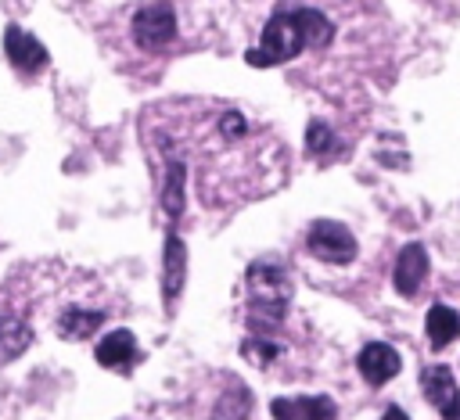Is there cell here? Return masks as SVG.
Segmentation results:
<instances>
[{
    "label": "cell",
    "mask_w": 460,
    "mask_h": 420,
    "mask_svg": "<svg viewBox=\"0 0 460 420\" xmlns=\"http://www.w3.org/2000/svg\"><path fill=\"white\" fill-rule=\"evenodd\" d=\"M291 305V276L273 262H255L248 269V327L255 334H273Z\"/></svg>",
    "instance_id": "cell-2"
},
{
    "label": "cell",
    "mask_w": 460,
    "mask_h": 420,
    "mask_svg": "<svg viewBox=\"0 0 460 420\" xmlns=\"http://www.w3.org/2000/svg\"><path fill=\"white\" fill-rule=\"evenodd\" d=\"M93 359L104 366V370H119V373H126V370H133L137 366V359H140V348H137V337L129 334V330H111V334H104L101 341H97V348H93Z\"/></svg>",
    "instance_id": "cell-7"
},
{
    "label": "cell",
    "mask_w": 460,
    "mask_h": 420,
    "mask_svg": "<svg viewBox=\"0 0 460 420\" xmlns=\"http://www.w3.org/2000/svg\"><path fill=\"white\" fill-rule=\"evenodd\" d=\"M133 39L144 50H165L176 39V11L172 4L158 0L133 14Z\"/></svg>",
    "instance_id": "cell-4"
},
{
    "label": "cell",
    "mask_w": 460,
    "mask_h": 420,
    "mask_svg": "<svg viewBox=\"0 0 460 420\" xmlns=\"http://www.w3.org/2000/svg\"><path fill=\"white\" fill-rule=\"evenodd\" d=\"M424 276H428V251H424V244L410 241V244L399 251V258H395V291H399L402 298H410V294L420 291Z\"/></svg>",
    "instance_id": "cell-11"
},
{
    "label": "cell",
    "mask_w": 460,
    "mask_h": 420,
    "mask_svg": "<svg viewBox=\"0 0 460 420\" xmlns=\"http://www.w3.org/2000/svg\"><path fill=\"white\" fill-rule=\"evenodd\" d=\"M183 276H187V248L169 230V237H165V262H162V298H165L169 312H172V305H176V298L183 291Z\"/></svg>",
    "instance_id": "cell-10"
},
{
    "label": "cell",
    "mask_w": 460,
    "mask_h": 420,
    "mask_svg": "<svg viewBox=\"0 0 460 420\" xmlns=\"http://www.w3.org/2000/svg\"><path fill=\"white\" fill-rule=\"evenodd\" d=\"M420 388H424V398L442 413V420H460V384L449 366H442V363L424 366Z\"/></svg>",
    "instance_id": "cell-5"
},
{
    "label": "cell",
    "mask_w": 460,
    "mask_h": 420,
    "mask_svg": "<svg viewBox=\"0 0 460 420\" xmlns=\"http://www.w3.org/2000/svg\"><path fill=\"white\" fill-rule=\"evenodd\" d=\"M334 39V22L316 7H280L270 14L255 47L244 50L252 68H273L295 61L302 50H320Z\"/></svg>",
    "instance_id": "cell-1"
},
{
    "label": "cell",
    "mask_w": 460,
    "mask_h": 420,
    "mask_svg": "<svg viewBox=\"0 0 460 420\" xmlns=\"http://www.w3.org/2000/svg\"><path fill=\"white\" fill-rule=\"evenodd\" d=\"M241 355L248 359V363H255V366H270L277 355H280V345H273L270 337H244V345H241Z\"/></svg>",
    "instance_id": "cell-17"
},
{
    "label": "cell",
    "mask_w": 460,
    "mask_h": 420,
    "mask_svg": "<svg viewBox=\"0 0 460 420\" xmlns=\"http://www.w3.org/2000/svg\"><path fill=\"white\" fill-rule=\"evenodd\" d=\"M183 176H187L183 162L180 158H169L165 179H162V212L169 219H180L183 215Z\"/></svg>",
    "instance_id": "cell-14"
},
{
    "label": "cell",
    "mask_w": 460,
    "mask_h": 420,
    "mask_svg": "<svg viewBox=\"0 0 460 420\" xmlns=\"http://www.w3.org/2000/svg\"><path fill=\"white\" fill-rule=\"evenodd\" d=\"M273 420H334L338 406L327 395H298V398H273Z\"/></svg>",
    "instance_id": "cell-9"
},
{
    "label": "cell",
    "mask_w": 460,
    "mask_h": 420,
    "mask_svg": "<svg viewBox=\"0 0 460 420\" xmlns=\"http://www.w3.org/2000/svg\"><path fill=\"white\" fill-rule=\"evenodd\" d=\"M309 241V251L320 258V262H331V266H345L356 258V237L345 223H334V219H316L305 233Z\"/></svg>",
    "instance_id": "cell-3"
},
{
    "label": "cell",
    "mask_w": 460,
    "mask_h": 420,
    "mask_svg": "<svg viewBox=\"0 0 460 420\" xmlns=\"http://www.w3.org/2000/svg\"><path fill=\"white\" fill-rule=\"evenodd\" d=\"M248 413H252V391H248V384L230 381V388L219 395V402L212 409V420H244Z\"/></svg>",
    "instance_id": "cell-15"
},
{
    "label": "cell",
    "mask_w": 460,
    "mask_h": 420,
    "mask_svg": "<svg viewBox=\"0 0 460 420\" xmlns=\"http://www.w3.org/2000/svg\"><path fill=\"white\" fill-rule=\"evenodd\" d=\"M32 341V330L22 323V319H11L4 330H0V363H7L11 355H22Z\"/></svg>",
    "instance_id": "cell-16"
},
{
    "label": "cell",
    "mask_w": 460,
    "mask_h": 420,
    "mask_svg": "<svg viewBox=\"0 0 460 420\" xmlns=\"http://www.w3.org/2000/svg\"><path fill=\"white\" fill-rule=\"evenodd\" d=\"M424 330H428V345L431 348H446V345H453L460 337V316L449 305H431L428 319H424Z\"/></svg>",
    "instance_id": "cell-12"
},
{
    "label": "cell",
    "mask_w": 460,
    "mask_h": 420,
    "mask_svg": "<svg viewBox=\"0 0 460 420\" xmlns=\"http://www.w3.org/2000/svg\"><path fill=\"white\" fill-rule=\"evenodd\" d=\"M356 366H359V377H363L367 384H385V381H392V377L399 373L402 359H399V352H395L392 345L370 341V345H363V352L356 355Z\"/></svg>",
    "instance_id": "cell-8"
},
{
    "label": "cell",
    "mask_w": 460,
    "mask_h": 420,
    "mask_svg": "<svg viewBox=\"0 0 460 420\" xmlns=\"http://www.w3.org/2000/svg\"><path fill=\"white\" fill-rule=\"evenodd\" d=\"M331 147H334L331 126L327 122H309V129H305V151L309 154H327Z\"/></svg>",
    "instance_id": "cell-18"
},
{
    "label": "cell",
    "mask_w": 460,
    "mask_h": 420,
    "mask_svg": "<svg viewBox=\"0 0 460 420\" xmlns=\"http://www.w3.org/2000/svg\"><path fill=\"white\" fill-rule=\"evenodd\" d=\"M101 323H104V312L72 305V309H65V312L58 316V334L68 337V341H83V337H90Z\"/></svg>",
    "instance_id": "cell-13"
},
{
    "label": "cell",
    "mask_w": 460,
    "mask_h": 420,
    "mask_svg": "<svg viewBox=\"0 0 460 420\" xmlns=\"http://www.w3.org/2000/svg\"><path fill=\"white\" fill-rule=\"evenodd\" d=\"M381 420H410V416H406V413H402V409H399V406H388V409H385V416H381Z\"/></svg>",
    "instance_id": "cell-20"
},
{
    "label": "cell",
    "mask_w": 460,
    "mask_h": 420,
    "mask_svg": "<svg viewBox=\"0 0 460 420\" xmlns=\"http://www.w3.org/2000/svg\"><path fill=\"white\" fill-rule=\"evenodd\" d=\"M4 54H7V61H11L14 68H22V72H40V68H47V61H50L47 47H43L36 36H29L25 29H18V25H7V29H4Z\"/></svg>",
    "instance_id": "cell-6"
},
{
    "label": "cell",
    "mask_w": 460,
    "mask_h": 420,
    "mask_svg": "<svg viewBox=\"0 0 460 420\" xmlns=\"http://www.w3.org/2000/svg\"><path fill=\"white\" fill-rule=\"evenodd\" d=\"M219 126H223L226 136H244V133H248V122H244L241 111H226V115L219 118Z\"/></svg>",
    "instance_id": "cell-19"
}]
</instances>
